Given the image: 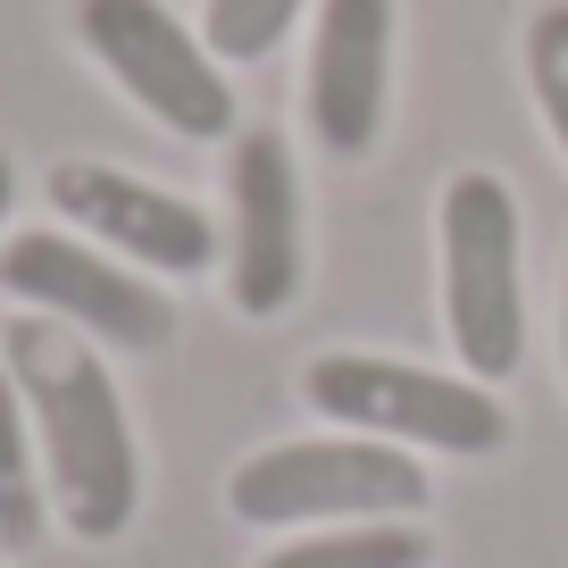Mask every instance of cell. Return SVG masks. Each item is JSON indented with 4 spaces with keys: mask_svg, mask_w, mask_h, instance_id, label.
Here are the masks:
<instances>
[{
    "mask_svg": "<svg viewBox=\"0 0 568 568\" xmlns=\"http://www.w3.org/2000/svg\"><path fill=\"white\" fill-rule=\"evenodd\" d=\"M51 518V485H42V452H34V418L26 393L0 359V544H34Z\"/></svg>",
    "mask_w": 568,
    "mask_h": 568,
    "instance_id": "cell-11",
    "label": "cell"
},
{
    "mask_svg": "<svg viewBox=\"0 0 568 568\" xmlns=\"http://www.w3.org/2000/svg\"><path fill=\"white\" fill-rule=\"evenodd\" d=\"M226 510L260 535H302V527H359V518H418L426 510V468L418 452L376 444V435H284L260 444L226 477Z\"/></svg>",
    "mask_w": 568,
    "mask_h": 568,
    "instance_id": "cell-4",
    "label": "cell"
},
{
    "mask_svg": "<svg viewBox=\"0 0 568 568\" xmlns=\"http://www.w3.org/2000/svg\"><path fill=\"white\" fill-rule=\"evenodd\" d=\"M302 402L343 435H376L402 452L444 460H494L510 444V409L468 368H418L393 352H318L302 368Z\"/></svg>",
    "mask_w": 568,
    "mask_h": 568,
    "instance_id": "cell-3",
    "label": "cell"
},
{
    "mask_svg": "<svg viewBox=\"0 0 568 568\" xmlns=\"http://www.w3.org/2000/svg\"><path fill=\"white\" fill-rule=\"evenodd\" d=\"M68 26H75V42L101 59L109 84H118L142 118H160L176 142H226L234 134L226 59H217L168 0H68Z\"/></svg>",
    "mask_w": 568,
    "mask_h": 568,
    "instance_id": "cell-5",
    "label": "cell"
},
{
    "mask_svg": "<svg viewBox=\"0 0 568 568\" xmlns=\"http://www.w3.org/2000/svg\"><path fill=\"white\" fill-rule=\"evenodd\" d=\"M0 293L9 310L59 318L75 335H92L101 352H168L176 343V302L160 276L125 267L118 251H101L75 226H26L0 243Z\"/></svg>",
    "mask_w": 568,
    "mask_h": 568,
    "instance_id": "cell-6",
    "label": "cell"
},
{
    "mask_svg": "<svg viewBox=\"0 0 568 568\" xmlns=\"http://www.w3.org/2000/svg\"><path fill=\"white\" fill-rule=\"evenodd\" d=\"M393 109V0H318L302 118L326 160H368Z\"/></svg>",
    "mask_w": 568,
    "mask_h": 568,
    "instance_id": "cell-9",
    "label": "cell"
},
{
    "mask_svg": "<svg viewBox=\"0 0 568 568\" xmlns=\"http://www.w3.org/2000/svg\"><path fill=\"white\" fill-rule=\"evenodd\" d=\"M560 376H568V276H560Z\"/></svg>",
    "mask_w": 568,
    "mask_h": 568,
    "instance_id": "cell-15",
    "label": "cell"
},
{
    "mask_svg": "<svg viewBox=\"0 0 568 568\" xmlns=\"http://www.w3.org/2000/svg\"><path fill=\"white\" fill-rule=\"evenodd\" d=\"M518 59H527V92H535V118H544L551 151L568 160V0L535 9L527 34H518Z\"/></svg>",
    "mask_w": 568,
    "mask_h": 568,
    "instance_id": "cell-12",
    "label": "cell"
},
{
    "mask_svg": "<svg viewBox=\"0 0 568 568\" xmlns=\"http://www.w3.org/2000/svg\"><path fill=\"white\" fill-rule=\"evenodd\" d=\"M9 210H18V168H9V151H0V226H9Z\"/></svg>",
    "mask_w": 568,
    "mask_h": 568,
    "instance_id": "cell-14",
    "label": "cell"
},
{
    "mask_svg": "<svg viewBox=\"0 0 568 568\" xmlns=\"http://www.w3.org/2000/svg\"><path fill=\"white\" fill-rule=\"evenodd\" d=\"M302 9L310 0H210V9H201V42H210L226 68H251V59L284 51V34H293Z\"/></svg>",
    "mask_w": 568,
    "mask_h": 568,
    "instance_id": "cell-13",
    "label": "cell"
},
{
    "mask_svg": "<svg viewBox=\"0 0 568 568\" xmlns=\"http://www.w3.org/2000/svg\"><path fill=\"white\" fill-rule=\"evenodd\" d=\"M0 359L26 393V418H34L51 518L75 544H118L142 510V452H134L125 393L109 376V352L59 318L18 310L0 326Z\"/></svg>",
    "mask_w": 568,
    "mask_h": 568,
    "instance_id": "cell-1",
    "label": "cell"
},
{
    "mask_svg": "<svg viewBox=\"0 0 568 568\" xmlns=\"http://www.w3.org/2000/svg\"><path fill=\"white\" fill-rule=\"evenodd\" d=\"M260 568H435V535L418 518H359V527H302L260 551Z\"/></svg>",
    "mask_w": 568,
    "mask_h": 568,
    "instance_id": "cell-10",
    "label": "cell"
},
{
    "mask_svg": "<svg viewBox=\"0 0 568 568\" xmlns=\"http://www.w3.org/2000/svg\"><path fill=\"white\" fill-rule=\"evenodd\" d=\"M310 284L302 168L276 125H234L226 142V302L243 318H284Z\"/></svg>",
    "mask_w": 568,
    "mask_h": 568,
    "instance_id": "cell-7",
    "label": "cell"
},
{
    "mask_svg": "<svg viewBox=\"0 0 568 568\" xmlns=\"http://www.w3.org/2000/svg\"><path fill=\"white\" fill-rule=\"evenodd\" d=\"M42 201L68 217L75 234H92L101 251H118L125 267L142 276H210L226 260V234L201 201L168 193L151 176H125V168H101V160H59L42 176Z\"/></svg>",
    "mask_w": 568,
    "mask_h": 568,
    "instance_id": "cell-8",
    "label": "cell"
},
{
    "mask_svg": "<svg viewBox=\"0 0 568 568\" xmlns=\"http://www.w3.org/2000/svg\"><path fill=\"white\" fill-rule=\"evenodd\" d=\"M527 234L518 193L494 168H460L435 201V260H444V335L477 385H501L527 359Z\"/></svg>",
    "mask_w": 568,
    "mask_h": 568,
    "instance_id": "cell-2",
    "label": "cell"
}]
</instances>
